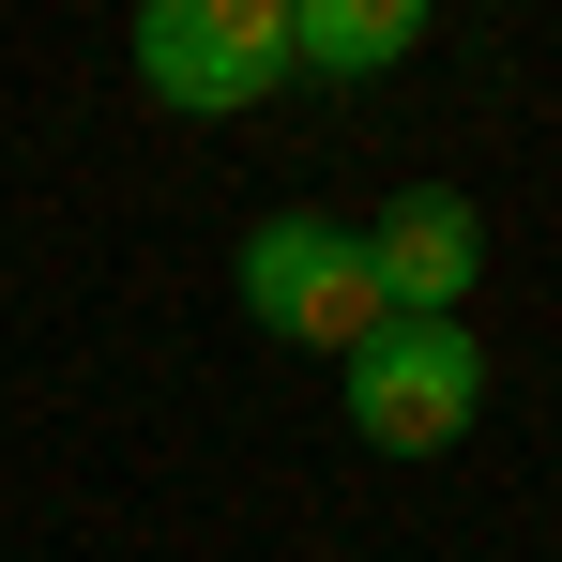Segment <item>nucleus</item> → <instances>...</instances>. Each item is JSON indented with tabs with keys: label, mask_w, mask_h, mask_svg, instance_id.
<instances>
[{
	"label": "nucleus",
	"mask_w": 562,
	"mask_h": 562,
	"mask_svg": "<svg viewBox=\"0 0 562 562\" xmlns=\"http://www.w3.org/2000/svg\"><path fill=\"white\" fill-rule=\"evenodd\" d=\"M366 274H380V319H457L486 274V213L457 183H395L366 213Z\"/></svg>",
	"instance_id": "20e7f679"
},
{
	"label": "nucleus",
	"mask_w": 562,
	"mask_h": 562,
	"mask_svg": "<svg viewBox=\"0 0 562 562\" xmlns=\"http://www.w3.org/2000/svg\"><path fill=\"white\" fill-rule=\"evenodd\" d=\"M122 61L183 106V122H244V106H274V77H289V0H137Z\"/></svg>",
	"instance_id": "7ed1b4c3"
},
{
	"label": "nucleus",
	"mask_w": 562,
	"mask_h": 562,
	"mask_svg": "<svg viewBox=\"0 0 562 562\" xmlns=\"http://www.w3.org/2000/svg\"><path fill=\"white\" fill-rule=\"evenodd\" d=\"M335 395H350V441L366 457H441L486 411V335L471 319H380L366 350L335 366Z\"/></svg>",
	"instance_id": "f257e3e1"
},
{
	"label": "nucleus",
	"mask_w": 562,
	"mask_h": 562,
	"mask_svg": "<svg viewBox=\"0 0 562 562\" xmlns=\"http://www.w3.org/2000/svg\"><path fill=\"white\" fill-rule=\"evenodd\" d=\"M426 46V0H289V77H395Z\"/></svg>",
	"instance_id": "39448f33"
},
{
	"label": "nucleus",
	"mask_w": 562,
	"mask_h": 562,
	"mask_svg": "<svg viewBox=\"0 0 562 562\" xmlns=\"http://www.w3.org/2000/svg\"><path fill=\"white\" fill-rule=\"evenodd\" d=\"M228 289H244V319H259V335H289V350H335V366L380 335L366 228H335V213H259V228H244V259H228Z\"/></svg>",
	"instance_id": "f03ea898"
}]
</instances>
